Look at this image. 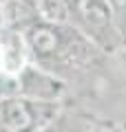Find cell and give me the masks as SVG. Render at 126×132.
Returning <instances> with one entry per match:
<instances>
[{"label": "cell", "instance_id": "obj_1", "mask_svg": "<svg viewBox=\"0 0 126 132\" xmlns=\"http://www.w3.org/2000/svg\"><path fill=\"white\" fill-rule=\"evenodd\" d=\"M78 18L84 24V35L93 44H100V46L113 51L117 42H122L108 0H80Z\"/></svg>", "mask_w": 126, "mask_h": 132}, {"label": "cell", "instance_id": "obj_2", "mask_svg": "<svg viewBox=\"0 0 126 132\" xmlns=\"http://www.w3.org/2000/svg\"><path fill=\"white\" fill-rule=\"evenodd\" d=\"M18 95L40 104H58L64 95V81L40 64L29 62L18 73Z\"/></svg>", "mask_w": 126, "mask_h": 132}, {"label": "cell", "instance_id": "obj_3", "mask_svg": "<svg viewBox=\"0 0 126 132\" xmlns=\"http://www.w3.org/2000/svg\"><path fill=\"white\" fill-rule=\"evenodd\" d=\"M29 62H31V55H29L24 33L5 29L0 33V73L18 75Z\"/></svg>", "mask_w": 126, "mask_h": 132}, {"label": "cell", "instance_id": "obj_4", "mask_svg": "<svg viewBox=\"0 0 126 132\" xmlns=\"http://www.w3.org/2000/svg\"><path fill=\"white\" fill-rule=\"evenodd\" d=\"M108 7H111V13L122 42H126V0H108Z\"/></svg>", "mask_w": 126, "mask_h": 132}, {"label": "cell", "instance_id": "obj_5", "mask_svg": "<svg viewBox=\"0 0 126 132\" xmlns=\"http://www.w3.org/2000/svg\"><path fill=\"white\" fill-rule=\"evenodd\" d=\"M36 132H62V130H60V126L55 123V119H53V121H47V123H42V126L38 128Z\"/></svg>", "mask_w": 126, "mask_h": 132}, {"label": "cell", "instance_id": "obj_6", "mask_svg": "<svg viewBox=\"0 0 126 132\" xmlns=\"http://www.w3.org/2000/svg\"><path fill=\"white\" fill-rule=\"evenodd\" d=\"M7 29V22H5V2H0V33Z\"/></svg>", "mask_w": 126, "mask_h": 132}]
</instances>
